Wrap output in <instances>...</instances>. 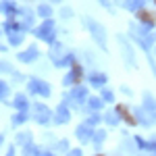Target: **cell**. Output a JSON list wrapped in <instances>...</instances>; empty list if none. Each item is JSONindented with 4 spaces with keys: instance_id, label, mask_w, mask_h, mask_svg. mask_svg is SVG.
<instances>
[{
    "instance_id": "6da1fadb",
    "label": "cell",
    "mask_w": 156,
    "mask_h": 156,
    "mask_svg": "<svg viewBox=\"0 0 156 156\" xmlns=\"http://www.w3.org/2000/svg\"><path fill=\"white\" fill-rule=\"evenodd\" d=\"M144 6V0H127V9L129 11H137Z\"/></svg>"
},
{
    "instance_id": "7a4b0ae2",
    "label": "cell",
    "mask_w": 156,
    "mask_h": 156,
    "mask_svg": "<svg viewBox=\"0 0 156 156\" xmlns=\"http://www.w3.org/2000/svg\"><path fill=\"white\" fill-rule=\"evenodd\" d=\"M146 104H148V108H150V112L156 117V102L152 100V96H146Z\"/></svg>"
}]
</instances>
